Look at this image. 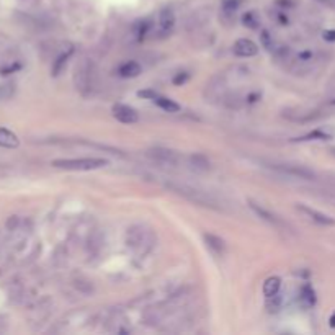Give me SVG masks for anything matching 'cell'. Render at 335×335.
<instances>
[{
    "label": "cell",
    "instance_id": "cell-17",
    "mask_svg": "<svg viewBox=\"0 0 335 335\" xmlns=\"http://www.w3.org/2000/svg\"><path fill=\"white\" fill-rule=\"evenodd\" d=\"M280 286H281V280L278 278V276H270V278L263 283V295L266 298H272L275 295H278Z\"/></svg>",
    "mask_w": 335,
    "mask_h": 335
},
{
    "label": "cell",
    "instance_id": "cell-16",
    "mask_svg": "<svg viewBox=\"0 0 335 335\" xmlns=\"http://www.w3.org/2000/svg\"><path fill=\"white\" fill-rule=\"evenodd\" d=\"M154 103H155L159 108H162V110L167 111V113H177V111H180V105L175 103L173 100L167 98V97L157 95V97L154 98Z\"/></svg>",
    "mask_w": 335,
    "mask_h": 335
},
{
    "label": "cell",
    "instance_id": "cell-20",
    "mask_svg": "<svg viewBox=\"0 0 335 335\" xmlns=\"http://www.w3.org/2000/svg\"><path fill=\"white\" fill-rule=\"evenodd\" d=\"M242 21H244L245 27L252 28V30L258 28V18H257V15L254 12H247L244 16H242Z\"/></svg>",
    "mask_w": 335,
    "mask_h": 335
},
{
    "label": "cell",
    "instance_id": "cell-27",
    "mask_svg": "<svg viewBox=\"0 0 335 335\" xmlns=\"http://www.w3.org/2000/svg\"><path fill=\"white\" fill-rule=\"evenodd\" d=\"M329 325H330L332 329H335V312L330 316V319H329Z\"/></svg>",
    "mask_w": 335,
    "mask_h": 335
},
{
    "label": "cell",
    "instance_id": "cell-15",
    "mask_svg": "<svg viewBox=\"0 0 335 335\" xmlns=\"http://www.w3.org/2000/svg\"><path fill=\"white\" fill-rule=\"evenodd\" d=\"M299 304L303 307H312L316 304V291L312 289V286L309 284H304L299 291Z\"/></svg>",
    "mask_w": 335,
    "mask_h": 335
},
{
    "label": "cell",
    "instance_id": "cell-3",
    "mask_svg": "<svg viewBox=\"0 0 335 335\" xmlns=\"http://www.w3.org/2000/svg\"><path fill=\"white\" fill-rule=\"evenodd\" d=\"M147 155L152 159L154 162L162 164V165H169V167H175L180 162V155L175 152L172 149H165V147H154L147 150Z\"/></svg>",
    "mask_w": 335,
    "mask_h": 335
},
{
    "label": "cell",
    "instance_id": "cell-8",
    "mask_svg": "<svg viewBox=\"0 0 335 335\" xmlns=\"http://www.w3.org/2000/svg\"><path fill=\"white\" fill-rule=\"evenodd\" d=\"M175 190H177V193L183 195V196H187L190 198L191 201H195V203H199V205H203V206H214V201L203 195L201 191L198 190H193V188H190V187H185V185H182V187H173Z\"/></svg>",
    "mask_w": 335,
    "mask_h": 335
},
{
    "label": "cell",
    "instance_id": "cell-11",
    "mask_svg": "<svg viewBox=\"0 0 335 335\" xmlns=\"http://www.w3.org/2000/svg\"><path fill=\"white\" fill-rule=\"evenodd\" d=\"M20 146V139L18 136L7 128L0 126V147L4 149H16Z\"/></svg>",
    "mask_w": 335,
    "mask_h": 335
},
{
    "label": "cell",
    "instance_id": "cell-24",
    "mask_svg": "<svg viewBox=\"0 0 335 335\" xmlns=\"http://www.w3.org/2000/svg\"><path fill=\"white\" fill-rule=\"evenodd\" d=\"M187 80H188V74L180 72V74H177V77L173 79V83H175V85H182V83H185Z\"/></svg>",
    "mask_w": 335,
    "mask_h": 335
},
{
    "label": "cell",
    "instance_id": "cell-19",
    "mask_svg": "<svg viewBox=\"0 0 335 335\" xmlns=\"http://www.w3.org/2000/svg\"><path fill=\"white\" fill-rule=\"evenodd\" d=\"M330 139V134L327 132H324L321 129H316L312 132H309L306 134V136H301V138H295V139H291L293 142H304V141H327Z\"/></svg>",
    "mask_w": 335,
    "mask_h": 335
},
{
    "label": "cell",
    "instance_id": "cell-1",
    "mask_svg": "<svg viewBox=\"0 0 335 335\" xmlns=\"http://www.w3.org/2000/svg\"><path fill=\"white\" fill-rule=\"evenodd\" d=\"M54 169H62V170H79V172H87V170H97L102 167L108 165L106 159L102 157H79V159H56L51 162Z\"/></svg>",
    "mask_w": 335,
    "mask_h": 335
},
{
    "label": "cell",
    "instance_id": "cell-26",
    "mask_svg": "<svg viewBox=\"0 0 335 335\" xmlns=\"http://www.w3.org/2000/svg\"><path fill=\"white\" fill-rule=\"evenodd\" d=\"M324 39L325 41H335V30H327V31H324Z\"/></svg>",
    "mask_w": 335,
    "mask_h": 335
},
{
    "label": "cell",
    "instance_id": "cell-5",
    "mask_svg": "<svg viewBox=\"0 0 335 335\" xmlns=\"http://www.w3.org/2000/svg\"><path fill=\"white\" fill-rule=\"evenodd\" d=\"M90 65L87 62V59H83L79 67H75V75H74V82L75 87H77L82 94H85V88L90 87Z\"/></svg>",
    "mask_w": 335,
    "mask_h": 335
},
{
    "label": "cell",
    "instance_id": "cell-10",
    "mask_svg": "<svg viewBox=\"0 0 335 335\" xmlns=\"http://www.w3.org/2000/svg\"><path fill=\"white\" fill-rule=\"evenodd\" d=\"M249 206H250V209H252V211H254L258 217H260V219H263V221H266V222H270V224H273V226H280V224H281L278 217H276L273 213L268 211L266 208H263L262 205H258V203H255V201L250 199V201H249Z\"/></svg>",
    "mask_w": 335,
    "mask_h": 335
},
{
    "label": "cell",
    "instance_id": "cell-7",
    "mask_svg": "<svg viewBox=\"0 0 335 335\" xmlns=\"http://www.w3.org/2000/svg\"><path fill=\"white\" fill-rule=\"evenodd\" d=\"M298 209L303 214H306L309 219L317 222V224H321V226H335V219H333L332 216H329V214L321 213V211H317V209H312V208L304 206V205H298Z\"/></svg>",
    "mask_w": 335,
    "mask_h": 335
},
{
    "label": "cell",
    "instance_id": "cell-28",
    "mask_svg": "<svg viewBox=\"0 0 335 335\" xmlns=\"http://www.w3.org/2000/svg\"><path fill=\"white\" fill-rule=\"evenodd\" d=\"M332 105H335V100H332Z\"/></svg>",
    "mask_w": 335,
    "mask_h": 335
},
{
    "label": "cell",
    "instance_id": "cell-14",
    "mask_svg": "<svg viewBox=\"0 0 335 335\" xmlns=\"http://www.w3.org/2000/svg\"><path fill=\"white\" fill-rule=\"evenodd\" d=\"M188 165L193 170L206 172L209 169V165H211V162H209V159L205 154H191L188 155Z\"/></svg>",
    "mask_w": 335,
    "mask_h": 335
},
{
    "label": "cell",
    "instance_id": "cell-25",
    "mask_svg": "<svg viewBox=\"0 0 335 335\" xmlns=\"http://www.w3.org/2000/svg\"><path fill=\"white\" fill-rule=\"evenodd\" d=\"M138 95L142 97V98H150V100H154L159 94H157V92H152V90H141V92H138Z\"/></svg>",
    "mask_w": 335,
    "mask_h": 335
},
{
    "label": "cell",
    "instance_id": "cell-23",
    "mask_svg": "<svg viewBox=\"0 0 335 335\" xmlns=\"http://www.w3.org/2000/svg\"><path fill=\"white\" fill-rule=\"evenodd\" d=\"M260 38H262V43H263V46H265L266 49H272V48H273V39L270 38V33H268L266 30L262 31Z\"/></svg>",
    "mask_w": 335,
    "mask_h": 335
},
{
    "label": "cell",
    "instance_id": "cell-13",
    "mask_svg": "<svg viewBox=\"0 0 335 335\" xmlns=\"http://www.w3.org/2000/svg\"><path fill=\"white\" fill-rule=\"evenodd\" d=\"M142 71V67L138 64V62H134V61H128V62H124L120 65V69H118V75L123 79H134V77H138V75L141 74Z\"/></svg>",
    "mask_w": 335,
    "mask_h": 335
},
{
    "label": "cell",
    "instance_id": "cell-22",
    "mask_svg": "<svg viewBox=\"0 0 335 335\" xmlns=\"http://www.w3.org/2000/svg\"><path fill=\"white\" fill-rule=\"evenodd\" d=\"M222 7L226 12H236L239 7V0H224Z\"/></svg>",
    "mask_w": 335,
    "mask_h": 335
},
{
    "label": "cell",
    "instance_id": "cell-6",
    "mask_svg": "<svg viewBox=\"0 0 335 335\" xmlns=\"http://www.w3.org/2000/svg\"><path fill=\"white\" fill-rule=\"evenodd\" d=\"M232 51L239 57H252L258 53V46L249 38H240L237 39L232 46Z\"/></svg>",
    "mask_w": 335,
    "mask_h": 335
},
{
    "label": "cell",
    "instance_id": "cell-18",
    "mask_svg": "<svg viewBox=\"0 0 335 335\" xmlns=\"http://www.w3.org/2000/svg\"><path fill=\"white\" fill-rule=\"evenodd\" d=\"M74 54V49L72 48H69L67 51H64V53H61L59 54V57L54 61V64H53V75H59L61 72H62V69L65 67V62H67V59Z\"/></svg>",
    "mask_w": 335,
    "mask_h": 335
},
{
    "label": "cell",
    "instance_id": "cell-12",
    "mask_svg": "<svg viewBox=\"0 0 335 335\" xmlns=\"http://www.w3.org/2000/svg\"><path fill=\"white\" fill-rule=\"evenodd\" d=\"M203 239H205L206 247L211 250L213 254H216V255H224V252H226V244H224V240H222L221 237L214 236V234H205Z\"/></svg>",
    "mask_w": 335,
    "mask_h": 335
},
{
    "label": "cell",
    "instance_id": "cell-2",
    "mask_svg": "<svg viewBox=\"0 0 335 335\" xmlns=\"http://www.w3.org/2000/svg\"><path fill=\"white\" fill-rule=\"evenodd\" d=\"M266 167H270L272 170L278 172L281 175H286V177L293 178H301V180H314L316 173L303 165H295V164H286V162H270L266 164Z\"/></svg>",
    "mask_w": 335,
    "mask_h": 335
},
{
    "label": "cell",
    "instance_id": "cell-4",
    "mask_svg": "<svg viewBox=\"0 0 335 335\" xmlns=\"http://www.w3.org/2000/svg\"><path fill=\"white\" fill-rule=\"evenodd\" d=\"M111 113L116 120L124 124H134L139 121V113L134 110L129 105H123V103H116L111 108Z\"/></svg>",
    "mask_w": 335,
    "mask_h": 335
},
{
    "label": "cell",
    "instance_id": "cell-21",
    "mask_svg": "<svg viewBox=\"0 0 335 335\" xmlns=\"http://www.w3.org/2000/svg\"><path fill=\"white\" fill-rule=\"evenodd\" d=\"M15 92V85L10 82V83H4V85H0V100H7L13 95Z\"/></svg>",
    "mask_w": 335,
    "mask_h": 335
},
{
    "label": "cell",
    "instance_id": "cell-9",
    "mask_svg": "<svg viewBox=\"0 0 335 335\" xmlns=\"http://www.w3.org/2000/svg\"><path fill=\"white\" fill-rule=\"evenodd\" d=\"M175 27V15L170 8H164L159 15V33L161 35H169Z\"/></svg>",
    "mask_w": 335,
    "mask_h": 335
}]
</instances>
